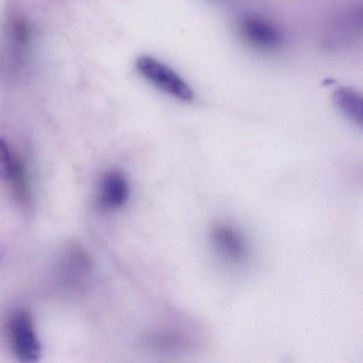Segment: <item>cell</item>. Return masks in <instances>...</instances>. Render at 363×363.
Returning <instances> with one entry per match:
<instances>
[{
    "mask_svg": "<svg viewBox=\"0 0 363 363\" xmlns=\"http://www.w3.org/2000/svg\"><path fill=\"white\" fill-rule=\"evenodd\" d=\"M140 75L161 92L184 103L194 101L190 84L171 67L150 56L140 57L135 63Z\"/></svg>",
    "mask_w": 363,
    "mask_h": 363,
    "instance_id": "obj_1",
    "label": "cell"
},
{
    "mask_svg": "<svg viewBox=\"0 0 363 363\" xmlns=\"http://www.w3.org/2000/svg\"><path fill=\"white\" fill-rule=\"evenodd\" d=\"M8 333L12 350L18 360L37 362L41 359V342L28 312L25 310L14 312L10 318Z\"/></svg>",
    "mask_w": 363,
    "mask_h": 363,
    "instance_id": "obj_2",
    "label": "cell"
},
{
    "mask_svg": "<svg viewBox=\"0 0 363 363\" xmlns=\"http://www.w3.org/2000/svg\"><path fill=\"white\" fill-rule=\"evenodd\" d=\"M211 240L220 255L231 262H242L248 254L245 240L233 227L218 225L211 233Z\"/></svg>",
    "mask_w": 363,
    "mask_h": 363,
    "instance_id": "obj_3",
    "label": "cell"
},
{
    "mask_svg": "<svg viewBox=\"0 0 363 363\" xmlns=\"http://www.w3.org/2000/svg\"><path fill=\"white\" fill-rule=\"evenodd\" d=\"M241 30L250 43L261 50H276L282 43L278 29L263 18H246L242 22Z\"/></svg>",
    "mask_w": 363,
    "mask_h": 363,
    "instance_id": "obj_4",
    "label": "cell"
},
{
    "mask_svg": "<svg viewBox=\"0 0 363 363\" xmlns=\"http://www.w3.org/2000/svg\"><path fill=\"white\" fill-rule=\"evenodd\" d=\"M99 193L101 205L105 209L118 210L128 201L130 188L126 177L121 172L111 171L104 176Z\"/></svg>",
    "mask_w": 363,
    "mask_h": 363,
    "instance_id": "obj_5",
    "label": "cell"
},
{
    "mask_svg": "<svg viewBox=\"0 0 363 363\" xmlns=\"http://www.w3.org/2000/svg\"><path fill=\"white\" fill-rule=\"evenodd\" d=\"M195 346V340L177 328L164 327L150 337V347L163 354H182Z\"/></svg>",
    "mask_w": 363,
    "mask_h": 363,
    "instance_id": "obj_6",
    "label": "cell"
},
{
    "mask_svg": "<svg viewBox=\"0 0 363 363\" xmlns=\"http://www.w3.org/2000/svg\"><path fill=\"white\" fill-rule=\"evenodd\" d=\"M335 101L339 109L359 126L362 124V97L350 88H340L335 91Z\"/></svg>",
    "mask_w": 363,
    "mask_h": 363,
    "instance_id": "obj_7",
    "label": "cell"
},
{
    "mask_svg": "<svg viewBox=\"0 0 363 363\" xmlns=\"http://www.w3.org/2000/svg\"><path fill=\"white\" fill-rule=\"evenodd\" d=\"M18 169L20 165L12 156L7 142L0 138V179H11Z\"/></svg>",
    "mask_w": 363,
    "mask_h": 363,
    "instance_id": "obj_8",
    "label": "cell"
},
{
    "mask_svg": "<svg viewBox=\"0 0 363 363\" xmlns=\"http://www.w3.org/2000/svg\"><path fill=\"white\" fill-rule=\"evenodd\" d=\"M6 256V248L3 244H0V263L3 262L4 258Z\"/></svg>",
    "mask_w": 363,
    "mask_h": 363,
    "instance_id": "obj_9",
    "label": "cell"
}]
</instances>
